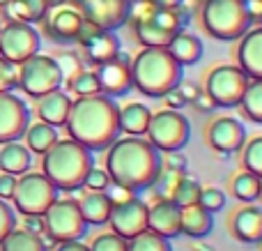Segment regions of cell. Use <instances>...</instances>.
<instances>
[{"label": "cell", "instance_id": "603a6c76", "mask_svg": "<svg viewBox=\"0 0 262 251\" xmlns=\"http://www.w3.org/2000/svg\"><path fill=\"white\" fill-rule=\"evenodd\" d=\"M232 233L244 244L262 242V210L258 205H249L239 210L232 219Z\"/></svg>", "mask_w": 262, "mask_h": 251}, {"label": "cell", "instance_id": "d6986e66", "mask_svg": "<svg viewBox=\"0 0 262 251\" xmlns=\"http://www.w3.org/2000/svg\"><path fill=\"white\" fill-rule=\"evenodd\" d=\"M207 143L221 157H230L244 148L246 127L237 118H216L207 129Z\"/></svg>", "mask_w": 262, "mask_h": 251}, {"label": "cell", "instance_id": "5bb4252c", "mask_svg": "<svg viewBox=\"0 0 262 251\" xmlns=\"http://www.w3.org/2000/svg\"><path fill=\"white\" fill-rule=\"evenodd\" d=\"M76 44L83 46L85 51V65H97L106 62V60L115 58V55L122 51V39L118 37L115 30H101V28L92 26V23H83L81 32L76 37Z\"/></svg>", "mask_w": 262, "mask_h": 251}, {"label": "cell", "instance_id": "7dc6e473", "mask_svg": "<svg viewBox=\"0 0 262 251\" xmlns=\"http://www.w3.org/2000/svg\"><path fill=\"white\" fill-rule=\"evenodd\" d=\"M14 187H16V175H12V173H3V175H0V198H3V201L12 198Z\"/></svg>", "mask_w": 262, "mask_h": 251}, {"label": "cell", "instance_id": "f907efd6", "mask_svg": "<svg viewBox=\"0 0 262 251\" xmlns=\"http://www.w3.org/2000/svg\"><path fill=\"white\" fill-rule=\"evenodd\" d=\"M177 88H180V92H182V95H184V99L189 101V104H191V101L195 99V97L200 95L198 86H193V83H184V81H182V83H180V86H177Z\"/></svg>", "mask_w": 262, "mask_h": 251}, {"label": "cell", "instance_id": "52a82bcc", "mask_svg": "<svg viewBox=\"0 0 262 251\" xmlns=\"http://www.w3.org/2000/svg\"><path fill=\"white\" fill-rule=\"evenodd\" d=\"M145 134H147V141L159 152H175V150H182L189 143L191 124H189V118L182 115L180 111L163 109L149 118Z\"/></svg>", "mask_w": 262, "mask_h": 251}, {"label": "cell", "instance_id": "f35d334b", "mask_svg": "<svg viewBox=\"0 0 262 251\" xmlns=\"http://www.w3.org/2000/svg\"><path fill=\"white\" fill-rule=\"evenodd\" d=\"M182 178V173H177V171H170V169H166V171H161L159 173V178L154 180V196H157V201L159 198H170V194H172V189H175V184H177V180Z\"/></svg>", "mask_w": 262, "mask_h": 251}, {"label": "cell", "instance_id": "ffe728a7", "mask_svg": "<svg viewBox=\"0 0 262 251\" xmlns=\"http://www.w3.org/2000/svg\"><path fill=\"white\" fill-rule=\"evenodd\" d=\"M147 231L166 240L182 235V207L170 198H159L147 212Z\"/></svg>", "mask_w": 262, "mask_h": 251}, {"label": "cell", "instance_id": "d4e9b609", "mask_svg": "<svg viewBox=\"0 0 262 251\" xmlns=\"http://www.w3.org/2000/svg\"><path fill=\"white\" fill-rule=\"evenodd\" d=\"M78 210H81L88 226H104L108 224L111 210H113V198L106 192H88L78 201Z\"/></svg>", "mask_w": 262, "mask_h": 251}, {"label": "cell", "instance_id": "681fc988", "mask_svg": "<svg viewBox=\"0 0 262 251\" xmlns=\"http://www.w3.org/2000/svg\"><path fill=\"white\" fill-rule=\"evenodd\" d=\"M244 5H246V12H249L251 21L260 23L262 21V0H244Z\"/></svg>", "mask_w": 262, "mask_h": 251}, {"label": "cell", "instance_id": "f6af8a7d", "mask_svg": "<svg viewBox=\"0 0 262 251\" xmlns=\"http://www.w3.org/2000/svg\"><path fill=\"white\" fill-rule=\"evenodd\" d=\"M23 228H26L28 233L41 235L44 233V217L41 215H23Z\"/></svg>", "mask_w": 262, "mask_h": 251}, {"label": "cell", "instance_id": "30bf717a", "mask_svg": "<svg viewBox=\"0 0 262 251\" xmlns=\"http://www.w3.org/2000/svg\"><path fill=\"white\" fill-rule=\"evenodd\" d=\"M14 207L21 215H44V210L58 198V189L53 187L44 173H21L14 187Z\"/></svg>", "mask_w": 262, "mask_h": 251}, {"label": "cell", "instance_id": "816d5d0a", "mask_svg": "<svg viewBox=\"0 0 262 251\" xmlns=\"http://www.w3.org/2000/svg\"><path fill=\"white\" fill-rule=\"evenodd\" d=\"M55 251H88V247L81 244V240H64V242H58Z\"/></svg>", "mask_w": 262, "mask_h": 251}, {"label": "cell", "instance_id": "7a4b0ae2", "mask_svg": "<svg viewBox=\"0 0 262 251\" xmlns=\"http://www.w3.org/2000/svg\"><path fill=\"white\" fill-rule=\"evenodd\" d=\"M106 150V173L111 182L129 189L131 194L152 189L161 173V155L152 143L138 136H127L113 141Z\"/></svg>", "mask_w": 262, "mask_h": 251}, {"label": "cell", "instance_id": "bcb514c9", "mask_svg": "<svg viewBox=\"0 0 262 251\" xmlns=\"http://www.w3.org/2000/svg\"><path fill=\"white\" fill-rule=\"evenodd\" d=\"M163 101H166L168 109H175V111L184 109V106L189 104V101L184 99V95L180 92V88H172L170 92H166V95H163Z\"/></svg>", "mask_w": 262, "mask_h": 251}, {"label": "cell", "instance_id": "9c48e42d", "mask_svg": "<svg viewBox=\"0 0 262 251\" xmlns=\"http://www.w3.org/2000/svg\"><path fill=\"white\" fill-rule=\"evenodd\" d=\"M41 217H44V233H49L55 242L83 240L88 233V224L78 210V203L69 198H55Z\"/></svg>", "mask_w": 262, "mask_h": 251}, {"label": "cell", "instance_id": "d6a6232c", "mask_svg": "<svg viewBox=\"0 0 262 251\" xmlns=\"http://www.w3.org/2000/svg\"><path fill=\"white\" fill-rule=\"evenodd\" d=\"M232 194L242 203H255L260 198V175L253 173H239L232 180Z\"/></svg>", "mask_w": 262, "mask_h": 251}, {"label": "cell", "instance_id": "60d3db41", "mask_svg": "<svg viewBox=\"0 0 262 251\" xmlns=\"http://www.w3.org/2000/svg\"><path fill=\"white\" fill-rule=\"evenodd\" d=\"M88 251H127V240L115 233H104L92 240Z\"/></svg>", "mask_w": 262, "mask_h": 251}, {"label": "cell", "instance_id": "7c38bea8", "mask_svg": "<svg viewBox=\"0 0 262 251\" xmlns=\"http://www.w3.org/2000/svg\"><path fill=\"white\" fill-rule=\"evenodd\" d=\"M83 23H85V18H83L78 5L67 3V0H60L58 5H49L44 18H41L44 35L55 44H76Z\"/></svg>", "mask_w": 262, "mask_h": 251}, {"label": "cell", "instance_id": "4dcf8cb0", "mask_svg": "<svg viewBox=\"0 0 262 251\" xmlns=\"http://www.w3.org/2000/svg\"><path fill=\"white\" fill-rule=\"evenodd\" d=\"M239 106H242V113L251 122H255V124L262 122V78H251Z\"/></svg>", "mask_w": 262, "mask_h": 251}, {"label": "cell", "instance_id": "7402d4cb", "mask_svg": "<svg viewBox=\"0 0 262 251\" xmlns=\"http://www.w3.org/2000/svg\"><path fill=\"white\" fill-rule=\"evenodd\" d=\"M168 53L182 65V67H193L203 58V41L198 35L189 30H180L170 41H168Z\"/></svg>", "mask_w": 262, "mask_h": 251}, {"label": "cell", "instance_id": "e575fe53", "mask_svg": "<svg viewBox=\"0 0 262 251\" xmlns=\"http://www.w3.org/2000/svg\"><path fill=\"white\" fill-rule=\"evenodd\" d=\"M127 251H172V247L170 240L161 238L152 231H145V233L127 240Z\"/></svg>", "mask_w": 262, "mask_h": 251}, {"label": "cell", "instance_id": "6f0895ef", "mask_svg": "<svg viewBox=\"0 0 262 251\" xmlns=\"http://www.w3.org/2000/svg\"><path fill=\"white\" fill-rule=\"evenodd\" d=\"M0 28H3V26H0Z\"/></svg>", "mask_w": 262, "mask_h": 251}, {"label": "cell", "instance_id": "f1b7e54d", "mask_svg": "<svg viewBox=\"0 0 262 251\" xmlns=\"http://www.w3.org/2000/svg\"><path fill=\"white\" fill-rule=\"evenodd\" d=\"M149 118H152V111L145 104H127L124 109H120V132L129 134V136H143L147 132Z\"/></svg>", "mask_w": 262, "mask_h": 251}, {"label": "cell", "instance_id": "4316f807", "mask_svg": "<svg viewBox=\"0 0 262 251\" xmlns=\"http://www.w3.org/2000/svg\"><path fill=\"white\" fill-rule=\"evenodd\" d=\"M30 166H32V152L28 150L23 143L9 141V143L0 145V171H3V173L21 175V173H26Z\"/></svg>", "mask_w": 262, "mask_h": 251}, {"label": "cell", "instance_id": "9f6ffc18", "mask_svg": "<svg viewBox=\"0 0 262 251\" xmlns=\"http://www.w3.org/2000/svg\"><path fill=\"white\" fill-rule=\"evenodd\" d=\"M7 3H9V0H0V9H3V7H7Z\"/></svg>", "mask_w": 262, "mask_h": 251}, {"label": "cell", "instance_id": "ba28073f", "mask_svg": "<svg viewBox=\"0 0 262 251\" xmlns=\"http://www.w3.org/2000/svg\"><path fill=\"white\" fill-rule=\"evenodd\" d=\"M251 78L235 65H219L207 74L205 95L212 99L214 109H235L239 106Z\"/></svg>", "mask_w": 262, "mask_h": 251}, {"label": "cell", "instance_id": "f546056e", "mask_svg": "<svg viewBox=\"0 0 262 251\" xmlns=\"http://www.w3.org/2000/svg\"><path fill=\"white\" fill-rule=\"evenodd\" d=\"M23 136H26V143H28L26 148L30 152H35V155H44V152L58 141V132H55V127L41 122V120L37 124H28V129H26Z\"/></svg>", "mask_w": 262, "mask_h": 251}, {"label": "cell", "instance_id": "e0dca14e", "mask_svg": "<svg viewBox=\"0 0 262 251\" xmlns=\"http://www.w3.org/2000/svg\"><path fill=\"white\" fill-rule=\"evenodd\" d=\"M147 212H149L147 203L131 196L127 201L113 203L108 224L115 235H120V238H124V240H131L147 231Z\"/></svg>", "mask_w": 262, "mask_h": 251}, {"label": "cell", "instance_id": "4fadbf2b", "mask_svg": "<svg viewBox=\"0 0 262 251\" xmlns=\"http://www.w3.org/2000/svg\"><path fill=\"white\" fill-rule=\"evenodd\" d=\"M41 46V37L30 23L7 21V26L0 28V58L9 60L14 65H21L30 55H35Z\"/></svg>", "mask_w": 262, "mask_h": 251}, {"label": "cell", "instance_id": "ab89813d", "mask_svg": "<svg viewBox=\"0 0 262 251\" xmlns=\"http://www.w3.org/2000/svg\"><path fill=\"white\" fill-rule=\"evenodd\" d=\"M55 60H58L60 72H62V83H69L78 72H83V69H85V62H81V60H78V55L72 53V51L60 53V58H55Z\"/></svg>", "mask_w": 262, "mask_h": 251}, {"label": "cell", "instance_id": "44dd1931", "mask_svg": "<svg viewBox=\"0 0 262 251\" xmlns=\"http://www.w3.org/2000/svg\"><path fill=\"white\" fill-rule=\"evenodd\" d=\"M239 39L242 44L237 49L239 69L249 78H262V28L253 23Z\"/></svg>", "mask_w": 262, "mask_h": 251}, {"label": "cell", "instance_id": "83f0119b", "mask_svg": "<svg viewBox=\"0 0 262 251\" xmlns=\"http://www.w3.org/2000/svg\"><path fill=\"white\" fill-rule=\"evenodd\" d=\"M51 0H9L7 7H3L7 21L23 23H39L49 9Z\"/></svg>", "mask_w": 262, "mask_h": 251}, {"label": "cell", "instance_id": "c3c4849f", "mask_svg": "<svg viewBox=\"0 0 262 251\" xmlns=\"http://www.w3.org/2000/svg\"><path fill=\"white\" fill-rule=\"evenodd\" d=\"M166 169L177 171V173H186V159H184V155H180V150H175V152H168Z\"/></svg>", "mask_w": 262, "mask_h": 251}, {"label": "cell", "instance_id": "ee69618b", "mask_svg": "<svg viewBox=\"0 0 262 251\" xmlns=\"http://www.w3.org/2000/svg\"><path fill=\"white\" fill-rule=\"evenodd\" d=\"M14 228H16V217H14V210L3 201V198H0V242H3V240L7 238Z\"/></svg>", "mask_w": 262, "mask_h": 251}, {"label": "cell", "instance_id": "f5cc1de1", "mask_svg": "<svg viewBox=\"0 0 262 251\" xmlns=\"http://www.w3.org/2000/svg\"><path fill=\"white\" fill-rule=\"evenodd\" d=\"M191 104H193V106H195V109H198V111H212V109H214L212 99H209L207 95H198V97H195L193 101H191Z\"/></svg>", "mask_w": 262, "mask_h": 251}, {"label": "cell", "instance_id": "ac0fdd59", "mask_svg": "<svg viewBox=\"0 0 262 251\" xmlns=\"http://www.w3.org/2000/svg\"><path fill=\"white\" fill-rule=\"evenodd\" d=\"M30 124V109L14 92H0V145L23 138Z\"/></svg>", "mask_w": 262, "mask_h": 251}, {"label": "cell", "instance_id": "11a10c76", "mask_svg": "<svg viewBox=\"0 0 262 251\" xmlns=\"http://www.w3.org/2000/svg\"><path fill=\"white\" fill-rule=\"evenodd\" d=\"M195 251H214V249L209 247V244H198V247H195Z\"/></svg>", "mask_w": 262, "mask_h": 251}, {"label": "cell", "instance_id": "484cf974", "mask_svg": "<svg viewBox=\"0 0 262 251\" xmlns=\"http://www.w3.org/2000/svg\"><path fill=\"white\" fill-rule=\"evenodd\" d=\"M214 231V215L198 203L182 207V233L189 238H207Z\"/></svg>", "mask_w": 262, "mask_h": 251}, {"label": "cell", "instance_id": "db71d44e", "mask_svg": "<svg viewBox=\"0 0 262 251\" xmlns=\"http://www.w3.org/2000/svg\"><path fill=\"white\" fill-rule=\"evenodd\" d=\"M152 5H157V7H170L175 9L177 5H184V0H149Z\"/></svg>", "mask_w": 262, "mask_h": 251}, {"label": "cell", "instance_id": "8d00e7d4", "mask_svg": "<svg viewBox=\"0 0 262 251\" xmlns=\"http://www.w3.org/2000/svg\"><path fill=\"white\" fill-rule=\"evenodd\" d=\"M244 169L253 175H262V136H253L244 148Z\"/></svg>", "mask_w": 262, "mask_h": 251}, {"label": "cell", "instance_id": "3957f363", "mask_svg": "<svg viewBox=\"0 0 262 251\" xmlns=\"http://www.w3.org/2000/svg\"><path fill=\"white\" fill-rule=\"evenodd\" d=\"M131 81L140 95L161 99L184 81V67L163 46H143L131 58Z\"/></svg>", "mask_w": 262, "mask_h": 251}, {"label": "cell", "instance_id": "1f68e13d", "mask_svg": "<svg viewBox=\"0 0 262 251\" xmlns=\"http://www.w3.org/2000/svg\"><path fill=\"white\" fill-rule=\"evenodd\" d=\"M0 251H46L39 235L28 233L26 228H14L0 242Z\"/></svg>", "mask_w": 262, "mask_h": 251}, {"label": "cell", "instance_id": "74e56055", "mask_svg": "<svg viewBox=\"0 0 262 251\" xmlns=\"http://www.w3.org/2000/svg\"><path fill=\"white\" fill-rule=\"evenodd\" d=\"M198 205L205 207V210H209L214 215V212H221L223 207H226V194L221 192L219 187H200V194H198Z\"/></svg>", "mask_w": 262, "mask_h": 251}, {"label": "cell", "instance_id": "836d02e7", "mask_svg": "<svg viewBox=\"0 0 262 251\" xmlns=\"http://www.w3.org/2000/svg\"><path fill=\"white\" fill-rule=\"evenodd\" d=\"M198 194H200V182L193 175L182 173V178L177 180L175 189H172V194H170V201L177 203L180 207H186V205L198 203Z\"/></svg>", "mask_w": 262, "mask_h": 251}, {"label": "cell", "instance_id": "8fae6325", "mask_svg": "<svg viewBox=\"0 0 262 251\" xmlns=\"http://www.w3.org/2000/svg\"><path fill=\"white\" fill-rule=\"evenodd\" d=\"M180 30H186V28L182 26L175 9L157 7V5L134 23V35L138 39V44L143 46H163L166 49L168 41Z\"/></svg>", "mask_w": 262, "mask_h": 251}, {"label": "cell", "instance_id": "9a60e30c", "mask_svg": "<svg viewBox=\"0 0 262 251\" xmlns=\"http://www.w3.org/2000/svg\"><path fill=\"white\" fill-rule=\"evenodd\" d=\"M95 76L97 83H99V92H104V95L113 97V99L129 95L131 88H134V81H131V55L120 51L115 58L97 65Z\"/></svg>", "mask_w": 262, "mask_h": 251}, {"label": "cell", "instance_id": "2e32d148", "mask_svg": "<svg viewBox=\"0 0 262 251\" xmlns=\"http://www.w3.org/2000/svg\"><path fill=\"white\" fill-rule=\"evenodd\" d=\"M83 18L101 30L118 32L129 21L131 0H76Z\"/></svg>", "mask_w": 262, "mask_h": 251}, {"label": "cell", "instance_id": "7bdbcfd3", "mask_svg": "<svg viewBox=\"0 0 262 251\" xmlns=\"http://www.w3.org/2000/svg\"><path fill=\"white\" fill-rule=\"evenodd\" d=\"M83 187L90 189V192H106V189L111 187V178H108L106 171L95 169V166H92V169L88 171L85 180H83Z\"/></svg>", "mask_w": 262, "mask_h": 251}, {"label": "cell", "instance_id": "cb8c5ba5", "mask_svg": "<svg viewBox=\"0 0 262 251\" xmlns=\"http://www.w3.org/2000/svg\"><path fill=\"white\" fill-rule=\"evenodd\" d=\"M69 106H72L69 95H64V92H60V90L46 92V95L39 97L37 115H39L41 122L51 124V127H62L69 115Z\"/></svg>", "mask_w": 262, "mask_h": 251}, {"label": "cell", "instance_id": "277c9868", "mask_svg": "<svg viewBox=\"0 0 262 251\" xmlns=\"http://www.w3.org/2000/svg\"><path fill=\"white\" fill-rule=\"evenodd\" d=\"M95 166L92 152L83 148L81 143L72 141H55L49 150L44 152V161H41V173L53 182L55 189L60 192H74V189L83 187L88 171Z\"/></svg>", "mask_w": 262, "mask_h": 251}, {"label": "cell", "instance_id": "6da1fadb", "mask_svg": "<svg viewBox=\"0 0 262 251\" xmlns=\"http://www.w3.org/2000/svg\"><path fill=\"white\" fill-rule=\"evenodd\" d=\"M64 127L72 141L81 143L90 152H104L120 138V106L113 97L97 95L78 97L69 106Z\"/></svg>", "mask_w": 262, "mask_h": 251}, {"label": "cell", "instance_id": "d590c367", "mask_svg": "<svg viewBox=\"0 0 262 251\" xmlns=\"http://www.w3.org/2000/svg\"><path fill=\"white\" fill-rule=\"evenodd\" d=\"M64 86H67V90H72L76 97L97 95V92H99V83H97L95 72H88V69L78 72L76 76H74L69 83H64Z\"/></svg>", "mask_w": 262, "mask_h": 251}, {"label": "cell", "instance_id": "8992f818", "mask_svg": "<svg viewBox=\"0 0 262 251\" xmlns=\"http://www.w3.org/2000/svg\"><path fill=\"white\" fill-rule=\"evenodd\" d=\"M60 86H62V72L53 55H41L37 51L35 55L18 65V88L32 99L60 90Z\"/></svg>", "mask_w": 262, "mask_h": 251}, {"label": "cell", "instance_id": "5b68a950", "mask_svg": "<svg viewBox=\"0 0 262 251\" xmlns=\"http://www.w3.org/2000/svg\"><path fill=\"white\" fill-rule=\"evenodd\" d=\"M203 28L219 41H235L253 26L244 0H203Z\"/></svg>", "mask_w": 262, "mask_h": 251}, {"label": "cell", "instance_id": "b9f144b4", "mask_svg": "<svg viewBox=\"0 0 262 251\" xmlns=\"http://www.w3.org/2000/svg\"><path fill=\"white\" fill-rule=\"evenodd\" d=\"M18 88V65L0 58V92H12Z\"/></svg>", "mask_w": 262, "mask_h": 251}]
</instances>
